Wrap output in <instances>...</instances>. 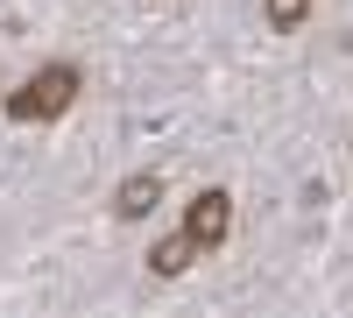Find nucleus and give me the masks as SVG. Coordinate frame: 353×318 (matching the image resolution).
Listing matches in <instances>:
<instances>
[{
	"mask_svg": "<svg viewBox=\"0 0 353 318\" xmlns=\"http://www.w3.org/2000/svg\"><path fill=\"white\" fill-rule=\"evenodd\" d=\"M304 14H311V0H269V28H304Z\"/></svg>",
	"mask_w": 353,
	"mask_h": 318,
	"instance_id": "nucleus-5",
	"label": "nucleus"
},
{
	"mask_svg": "<svg viewBox=\"0 0 353 318\" xmlns=\"http://www.w3.org/2000/svg\"><path fill=\"white\" fill-rule=\"evenodd\" d=\"M184 234L198 241V255H212V248H219V241L233 234V198H226L219 184L191 198V212H184Z\"/></svg>",
	"mask_w": 353,
	"mask_h": 318,
	"instance_id": "nucleus-2",
	"label": "nucleus"
},
{
	"mask_svg": "<svg viewBox=\"0 0 353 318\" xmlns=\"http://www.w3.org/2000/svg\"><path fill=\"white\" fill-rule=\"evenodd\" d=\"M85 71L71 64V57H50V64H36V78H21L8 92V121H57V113H71Z\"/></svg>",
	"mask_w": 353,
	"mask_h": 318,
	"instance_id": "nucleus-1",
	"label": "nucleus"
},
{
	"mask_svg": "<svg viewBox=\"0 0 353 318\" xmlns=\"http://www.w3.org/2000/svg\"><path fill=\"white\" fill-rule=\"evenodd\" d=\"M156 198H163V177H149V170H134V177L113 191V212L121 219H149L156 212Z\"/></svg>",
	"mask_w": 353,
	"mask_h": 318,
	"instance_id": "nucleus-3",
	"label": "nucleus"
},
{
	"mask_svg": "<svg viewBox=\"0 0 353 318\" xmlns=\"http://www.w3.org/2000/svg\"><path fill=\"white\" fill-rule=\"evenodd\" d=\"M198 262V241L191 234H163L156 248H149V276H184Z\"/></svg>",
	"mask_w": 353,
	"mask_h": 318,
	"instance_id": "nucleus-4",
	"label": "nucleus"
}]
</instances>
